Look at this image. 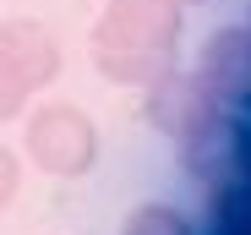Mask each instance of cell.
I'll list each match as a JSON object with an SVG mask.
<instances>
[{"instance_id": "6da1fadb", "label": "cell", "mask_w": 251, "mask_h": 235, "mask_svg": "<svg viewBox=\"0 0 251 235\" xmlns=\"http://www.w3.org/2000/svg\"><path fill=\"white\" fill-rule=\"evenodd\" d=\"M180 27H186V11L175 0H109L88 44L99 77L120 88H148L153 77L175 71Z\"/></svg>"}, {"instance_id": "7a4b0ae2", "label": "cell", "mask_w": 251, "mask_h": 235, "mask_svg": "<svg viewBox=\"0 0 251 235\" xmlns=\"http://www.w3.org/2000/svg\"><path fill=\"white\" fill-rule=\"evenodd\" d=\"M175 153H180V170L202 186L224 181V175H246L251 170V115L219 99H202L175 131Z\"/></svg>"}, {"instance_id": "3957f363", "label": "cell", "mask_w": 251, "mask_h": 235, "mask_svg": "<svg viewBox=\"0 0 251 235\" xmlns=\"http://www.w3.org/2000/svg\"><path fill=\"white\" fill-rule=\"evenodd\" d=\"M22 148H27V159L44 170V175L76 181V175H88L99 164V126H93V115H82L76 104L50 99V104H38L27 115Z\"/></svg>"}, {"instance_id": "277c9868", "label": "cell", "mask_w": 251, "mask_h": 235, "mask_svg": "<svg viewBox=\"0 0 251 235\" xmlns=\"http://www.w3.org/2000/svg\"><path fill=\"white\" fill-rule=\"evenodd\" d=\"M60 77V44L22 17L0 22V126L27 115V104Z\"/></svg>"}, {"instance_id": "5b68a950", "label": "cell", "mask_w": 251, "mask_h": 235, "mask_svg": "<svg viewBox=\"0 0 251 235\" xmlns=\"http://www.w3.org/2000/svg\"><path fill=\"white\" fill-rule=\"evenodd\" d=\"M191 77L202 82L207 99H219V104L251 115V27H246V22L213 27V33L197 44Z\"/></svg>"}, {"instance_id": "8992f818", "label": "cell", "mask_w": 251, "mask_h": 235, "mask_svg": "<svg viewBox=\"0 0 251 235\" xmlns=\"http://www.w3.org/2000/svg\"><path fill=\"white\" fill-rule=\"evenodd\" d=\"M142 99H148V104H142L148 126H153L158 137H175L180 121H186L207 93H202V82H197L191 71H164V77H153V82L142 88Z\"/></svg>"}, {"instance_id": "52a82bcc", "label": "cell", "mask_w": 251, "mask_h": 235, "mask_svg": "<svg viewBox=\"0 0 251 235\" xmlns=\"http://www.w3.org/2000/svg\"><path fill=\"white\" fill-rule=\"evenodd\" d=\"M202 230L207 235H251V170L202 186Z\"/></svg>"}, {"instance_id": "ba28073f", "label": "cell", "mask_w": 251, "mask_h": 235, "mask_svg": "<svg viewBox=\"0 0 251 235\" xmlns=\"http://www.w3.org/2000/svg\"><path fill=\"white\" fill-rule=\"evenodd\" d=\"M120 235H202V230L170 203H142L120 219Z\"/></svg>"}, {"instance_id": "9c48e42d", "label": "cell", "mask_w": 251, "mask_h": 235, "mask_svg": "<svg viewBox=\"0 0 251 235\" xmlns=\"http://www.w3.org/2000/svg\"><path fill=\"white\" fill-rule=\"evenodd\" d=\"M17 181H22V170H17V153L0 142V208H11V197H17Z\"/></svg>"}, {"instance_id": "30bf717a", "label": "cell", "mask_w": 251, "mask_h": 235, "mask_svg": "<svg viewBox=\"0 0 251 235\" xmlns=\"http://www.w3.org/2000/svg\"><path fill=\"white\" fill-rule=\"evenodd\" d=\"M180 11H202V6H213V0H175Z\"/></svg>"}, {"instance_id": "8fae6325", "label": "cell", "mask_w": 251, "mask_h": 235, "mask_svg": "<svg viewBox=\"0 0 251 235\" xmlns=\"http://www.w3.org/2000/svg\"><path fill=\"white\" fill-rule=\"evenodd\" d=\"M246 17H251V11H246ZM246 27H251V22H246Z\"/></svg>"}]
</instances>
